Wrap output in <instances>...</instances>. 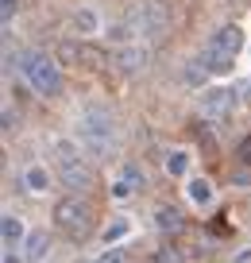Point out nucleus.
I'll return each mask as SVG.
<instances>
[{"mask_svg": "<svg viewBox=\"0 0 251 263\" xmlns=\"http://www.w3.org/2000/svg\"><path fill=\"white\" fill-rule=\"evenodd\" d=\"M236 263H251V252H240V255H236Z\"/></svg>", "mask_w": 251, "mask_h": 263, "instance_id": "nucleus-24", "label": "nucleus"}, {"mask_svg": "<svg viewBox=\"0 0 251 263\" xmlns=\"http://www.w3.org/2000/svg\"><path fill=\"white\" fill-rule=\"evenodd\" d=\"M166 171L170 174H186L189 171V155L186 151H170V155H166Z\"/></svg>", "mask_w": 251, "mask_h": 263, "instance_id": "nucleus-16", "label": "nucleus"}, {"mask_svg": "<svg viewBox=\"0 0 251 263\" xmlns=\"http://www.w3.org/2000/svg\"><path fill=\"white\" fill-rule=\"evenodd\" d=\"M47 244H50V236H47V232H31V236H27V259H31V263H39L43 255H47Z\"/></svg>", "mask_w": 251, "mask_h": 263, "instance_id": "nucleus-13", "label": "nucleus"}, {"mask_svg": "<svg viewBox=\"0 0 251 263\" xmlns=\"http://www.w3.org/2000/svg\"><path fill=\"white\" fill-rule=\"evenodd\" d=\"M236 101H240V89H236V85H213V89H205V97H201V116L224 120V116L236 108Z\"/></svg>", "mask_w": 251, "mask_h": 263, "instance_id": "nucleus-5", "label": "nucleus"}, {"mask_svg": "<svg viewBox=\"0 0 251 263\" xmlns=\"http://www.w3.org/2000/svg\"><path fill=\"white\" fill-rule=\"evenodd\" d=\"M197 66H201L205 74H228V70H232V66H236V58L205 43V50H201V54H197Z\"/></svg>", "mask_w": 251, "mask_h": 263, "instance_id": "nucleus-7", "label": "nucleus"}, {"mask_svg": "<svg viewBox=\"0 0 251 263\" xmlns=\"http://www.w3.org/2000/svg\"><path fill=\"white\" fill-rule=\"evenodd\" d=\"M24 178H27V186H31L35 194H47V190H50V171H47V166H27Z\"/></svg>", "mask_w": 251, "mask_h": 263, "instance_id": "nucleus-11", "label": "nucleus"}, {"mask_svg": "<svg viewBox=\"0 0 251 263\" xmlns=\"http://www.w3.org/2000/svg\"><path fill=\"white\" fill-rule=\"evenodd\" d=\"M50 163H54L62 186H70V190H89L93 186V166L81 159L78 140H54L50 143Z\"/></svg>", "mask_w": 251, "mask_h": 263, "instance_id": "nucleus-1", "label": "nucleus"}, {"mask_svg": "<svg viewBox=\"0 0 251 263\" xmlns=\"http://www.w3.org/2000/svg\"><path fill=\"white\" fill-rule=\"evenodd\" d=\"M236 186H251V171H247V166H240V171H236Z\"/></svg>", "mask_w": 251, "mask_h": 263, "instance_id": "nucleus-21", "label": "nucleus"}, {"mask_svg": "<svg viewBox=\"0 0 251 263\" xmlns=\"http://www.w3.org/2000/svg\"><path fill=\"white\" fill-rule=\"evenodd\" d=\"M70 27H73V31H81V35H93V31H97V12H89V8L73 12Z\"/></svg>", "mask_w": 251, "mask_h": 263, "instance_id": "nucleus-12", "label": "nucleus"}, {"mask_svg": "<svg viewBox=\"0 0 251 263\" xmlns=\"http://www.w3.org/2000/svg\"><path fill=\"white\" fill-rule=\"evenodd\" d=\"M209 47H217V50H224V54H240V47H243V31L236 24H224V27H217L213 31V39H209Z\"/></svg>", "mask_w": 251, "mask_h": 263, "instance_id": "nucleus-8", "label": "nucleus"}, {"mask_svg": "<svg viewBox=\"0 0 251 263\" xmlns=\"http://www.w3.org/2000/svg\"><path fill=\"white\" fill-rule=\"evenodd\" d=\"M116 143V124L108 112H101V108H85V112L78 116V147L85 151V155L101 159L108 155V147Z\"/></svg>", "mask_w": 251, "mask_h": 263, "instance_id": "nucleus-2", "label": "nucleus"}, {"mask_svg": "<svg viewBox=\"0 0 251 263\" xmlns=\"http://www.w3.org/2000/svg\"><path fill=\"white\" fill-rule=\"evenodd\" d=\"M0 12H4V24H12V20H16V0H4Z\"/></svg>", "mask_w": 251, "mask_h": 263, "instance_id": "nucleus-22", "label": "nucleus"}, {"mask_svg": "<svg viewBox=\"0 0 251 263\" xmlns=\"http://www.w3.org/2000/svg\"><path fill=\"white\" fill-rule=\"evenodd\" d=\"M189 197H194L197 205H209L213 201V182L209 178H194L189 182Z\"/></svg>", "mask_w": 251, "mask_h": 263, "instance_id": "nucleus-15", "label": "nucleus"}, {"mask_svg": "<svg viewBox=\"0 0 251 263\" xmlns=\"http://www.w3.org/2000/svg\"><path fill=\"white\" fill-rule=\"evenodd\" d=\"M4 263H20V259H16V255H12V252H8V255H4Z\"/></svg>", "mask_w": 251, "mask_h": 263, "instance_id": "nucleus-25", "label": "nucleus"}, {"mask_svg": "<svg viewBox=\"0 0 251 263\" xmlns=\"http://www.w3.org/2000/svg\"><path fill=\"white\" fill-rule=\"evenodd\" d=\"M159 263H182V259H178V252H174V248H162Z\"/></svg>", "mask_w": 251, "mask_h": 263, "instance_id": "nucleus-23", "label": "nucleus"}, {"mask_svg": "<svg viewBox=\"0 0 251 263\" xmlns=\"http://www.w3.org/2000/svg\"><path fill=\"white\" fill-rule=\"evenodd\" d=\"M139 186H143L139 166H136V163H124V166H120V178L112 182V197H116V201H124V197H131Z\"/></svg>", "mask_w": 251, "mask_h": 263, "instance_id": "nucleus-6", "label": "nucleus"}, {"mask_svg": "<svg viewBox=\"0 0 251 263\" xmlns=\"http://www.w3.org/2000/svg\"><path fill=\"white\" fill-rule=\"evenodd\" d=\"M0 236H4V244L16 248L20 240H24V224L16 221V217H4V224H0Z\"/></svg>", "mask_w": 251, "mask_h": 263, "instance_id": "nucleus-14", "label": "nucleus"}, {"mask_svg": "<svg viewBox=\"0 0 251 263\" xmlns=\"http://www.w3.org/2000/svg\"><path fill=\"white\" fill-rule=\"evenodd\" d=\"M97 263H131V255L128 252H124V248H108V252L105 255H101V259Z\"/></svg>", "mask_w": 251, "mask_h": 263, "instance_id": "nucleus-18", "label": "nucleus"}, {"mask_svg": "<svg viewBox=\"0 0 251 263\" xmlns=\"http://www.w3.org/2000/svg\"><path fill=\"white\" fill-rule=\"evenodd\" d=\"M20 74H24V82L31 85L39 97H54V93L62 89V70H58L54 58L43 54V50H24V58H20Z\"/></svg>", "mask_w": 251, "mask_h": 263, "instance_id": "nucleus-3", "label": "nucleus"}, {"mask_svg": "<svg viewBox=\"0 0 251 263\" xmlns=\"http://www.w3.org/2000/svg\"><path fill=\"white\" fill-rule=\"evenodd\" d=\"M54 224L66 232V236H73V240H85L93 232V224H97V213H93V205L85 201V197H62L54 205Z\"/></svg>", "mask_w": 251, "mask_h": 263, "instance_id": "nucleus-4", "label": "nucleus"}, {"mask_svg": "<svg viewBox=\"0 0 251 263\" xmlns=\"http://www.w3.org/2000/svg\"><path fill=\"white\" fill-rule=\"evenodd\" d=\"M112 66L124 70V74H136V70L147 66V50L143 47H116L112 50Z\"/></svg>", "mask_w": 251, "mask_h": 263, "instance_id": "nucleus-9", "label": "nucleus"}, {"mask_svg": "<svg viewBox=\"0 0 251 263\" xmlns=\"http://www.w3.org/2000/svg\"><path fill=\"white\" fill-rule=\"evenodd\" d=\"M236 155H240V163H243V166H251V136L240 143V147H236Z\"/></svg>", "mask_w": 251, "mask_h": 263, "instance_id": "nucleus-20", "label": "nucleus"}, {"mask_svg": "<svg viewBox=\"0 0 251 263\" xmlns=\"http://www.w3.org/2000/svg\"><path fill=\"white\" fill-rule=\"evenodd\" d=\"M120 236H128V221H112V224L105 229V244H108V248H112Z\"/></svg>", "mask_w": 251, "mask_h": 263, "instance_id": "nucleus-17", "label": "nucleus"}, {"mask_svg": "<svg viewBox=\"0 0 251 263\" xmlns=\"http://www.w3.org/2000/svg\"><path fill=\"white\" fill-rule=\"evenodd\" d=\"M155 221H159V229L170 236V232H178L182 229V213L174 205H159V213H155Z\"/></svg>", "mask_w": 251, "mask_h": 263, "instance_id": "nucleus-10", "label": "nucleus"}, {"mask_svg": "<svg viewBox=\"0 0 251 263\" xmlns=\"http://www.w3.org/2000/svg\"><path fill=\"white\" fill-rule=\"evenodd\" d=\"M186 82H189V85L197 89V85L205 82V70H201V66H189V70H186Z\"/></svg>", "mask_w": 251, "mask_h": 263, "instance_id": "nucleus-19", "label": "nucleus"}]
</instances>
